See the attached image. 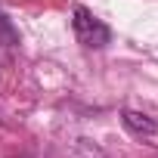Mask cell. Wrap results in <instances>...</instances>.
<instances>
[{
    "label": "cell",
    "instance_id": "cell-1",
    "mask_svg": "<svg viewBox=\"0 0 158 158\" xmlns=\"http://www.w3.org/2000/svg\"><path fill=\"white\" fill-rule=\"evenodd\" d=\"M71 16H74V19H71V28H74V37H77L81 47H87V50H102V47L112 40V28H109L102 19H96L87 6H74Z\"/></svg>",
    "mask_w": 158,
    "mask_h": 158
},
{
    "label": "cell",
    "instance_id": "cell-2",
    "mask_svg": "<svg viewBox=\"0 0 158 158\" xmlns=\"http://www.w3.org/2000/svg\"><path fill=\"white\" fill-rule=\"evenodd\" d=\"M121 121H124V127L133 133V136H155L158 133V124L149 118V115H143V112H121Z\"/></svg>",
    "mask_w": 158,
    "mask_h": 158
}]
</instances>
